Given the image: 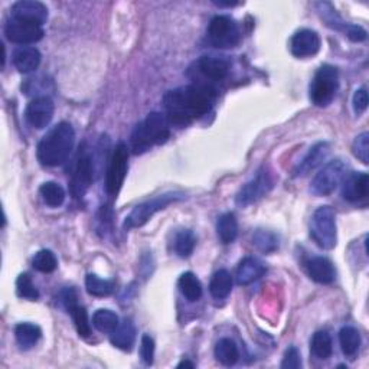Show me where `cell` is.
Here are the masks:
<instances>
[{"label":"cell","mask_w":369,"mask_h":369,"mask_svg":"<svg viewBox=\"0 0 369 369\" xmlns=\"http://www.w3.org/2000/svg\"><path fill=\"white\" fill-rule=\"evenodd\" d=\"M86 289L94 297H109L116 290V283L113 280L100 278L95 274H88L86 278Z\"/></svg>","instance_id":"obj_32"},{"label":"cell","mask_w":369,"mask_h":369,"mask_svg":"<svg viewBox=\"0 0 369 369\" xmlns=\"http://www.w3.org/2000/svg\"><path fill=\"white\" fill-rule=\"evenodd\" d=\"M120 324L118 316L109 311V309H100L93 315V326L101 333H113Z\"/></svg>","instance_id":"obj_30"},{"label":"cell","mask_w":369,"mask_h":369,"mask_svg":"<svg viewBox=\"0 0 369 369\" xmlns=\"http://www.w3.org/2000/svg\"><path fill=\"white\" fill-rule=\"evenodd\" d=\"M140 356H141V361L146 365H152L155 361V340L149 335L141 336Z\"/></svg>","instance_id":"obj_39"},{"label":"cell","mask_w":369,"mask_h":369,"mask_svg":"<svg viewBox=\"0 0 369 369\" xmlns=\"http://www.w3.org/2000/svg\"><path fill=\"white\" fill-rule=\"evenodd\" d=\"M214 5L219 8H233V6H237L238 3L237 2H214Z\"/></svg>","instance_id":"obj_43"},{"label":"cell","mask_w":369,"mask_h":369,"mask_svg":"<svg viewBox=\"0 0 369 369\" xmlns=\"http://www.w3.org/2000/svg\"><path fill=\"white\" fill-rule=\"evenodd\" d=\"M215 98L217 90L207 83L192 84L169 91L163 98L169 125L179 129L189 126L194 120L210 113Z\"/></svg>","instance_id":"obj_1"},{"label":"cell","mask_w":369,"mask_h":369,"mask_svg":"<svg viewBox=\"0 0 369 369\" xmlns=\"http://www.w3.org/2000/svg\"><path fill=\"white\" fill-rule=\"evenodd\" d=\"M12 61L19 72L29 74L38 70L40 64V52L35 47H19L13 51Z\"/></svg>","instance_id":"obj_22"},{"label":"cell","mask_w":369,"mask_h":369,"mask_svg":"<svg viewBox=\"0 0 369 369\" xmlns=\"http://www.w3.org/2000/svg\"><path fill=\"white\" fill-rule=\"evenodd\" d=\"M343 32L347 38L354 40V42H362V40L366 39V31L358 25H346Z\"/></svg>","instance_id":"obj_42"},{"label":"cell","mask_w":369,"mask_h":369,"mask_svg":"<svg viewBox=\"0 0 369 369\" xmlns=\"http://www.w3.org/2000/svg\"><path fill=\"white\" fill-rule=\"evenodd\" d=\"M10 17L31 20L44 26L48 20V8L36 0H19L10 9Z\"/></svg>","instance_id":"obj_16"},{"label":"cell","mask_w":369,"mask_h":369,"mask_svg":"<svg viewBox=\"0 0 369 369\" xmlns=\"http://www.w3.org/2000/svg\"><path fill=\"white\" fill-rule=\"evenodd\" d=\"M63 301L65 309L71 315L74 324L77 327V332L79 336L88 338L91 335V324L88 320V313L86 311V307L78 304V297L74 289H65L63 292Z\"/></svg>","instance_id":"obj_14"},{"label":"cell","mask_w":369,"mask_h":369,"mask_svg":"<svg viewBox=\"0 0 369 369\" xmlns=\"http://www.w3.org/2000/svg\"><path fill=\"white\" fill-rule=\"evenodd\" d=\"M253 244L256 245V249L264 254H272L274 253L278 245L280 240L277 234L267 231V230H257L253 235Z\"/></svg>","instance_id":"obj_34"},{"label":"cell","mask_w":369,"mask_h":369,"mask_svg":"<svg viewBox=\"0 0 369 369\" xmlns=\"http://www.w3.org/2000/svg\"><path fill=\"white\" fill-rule=\"evenodd\" d=\"M54 111H55L54 101L47 95H39L35 97L26 106L25 118L31 127L42 130L51 123Z\"/></svg>","instance_id":"obj_13"},{"label":"cell","mask_w":369,"mask_h":369,"mask_svg":"<svg viewBox=\"0 0 369 369\" xmlns=\"http://www.w3.org/2000/svg\"><path fill=\"white\" fill-rule=\"evenodd\" d=\"M233 290V276L227 270H219L212 276L210 283V292L214 299H227Z\"/></svg>","instance_id":"obj_27"},{"label":"cell","mask_w":369,"mask_h":369,"mask_svg":"<svg viewBox=\"0 0 369 369\" xmlns=\"http://www.w3.org/2000/svg\"><path fill=\"white\" fill-rule=\"evenodd\" d=\"M16 293L19 297L28 299V300H38L39 299V292L36 289V285L33 284L32 278L29 274L24 273L20 274L16 280Z\"/></svg>","instance_id":"obj_37"},{"label":"cell","mask_w":369,"mask_h":369,"mask_svg":"<svg viewBox=\"0 0 369 369\" xmlns=\"http://www.w3.org/2000/svg\"><path fill=\"white\" fill-rule=\"evenodd\" d=\"M265 272H267V269H265V265L260 260L254 257H245L238 264L237 283L240 285H249L261 278Z\"/></svg>","instance_id":"obj_21"},{"label":"cell","mask_w":369,"mask_h":369,"mask_svg":"<svg viewBox=\"0 0 369 369\" xmlns=\"http://www.w3.org/2000/svg\"><path fill=\"white\" fill-rule=\"evenodd\" d=\"M136 340V327L132 320L126 319L123 323L118 324L117 329L111 333L110 342L118 347L121 351H132V347Z\"/></svg>","instance_id":"obj_23"},{"label":"cell","mask_w":369,"mask_h":369,"mask_svg":"<svg viewBox=\"0 0 369 369\" xmlns=\"http://www.w3.org/2000/svg\"><path fill=\"white\" fill-rule=\"evenodd\" d=\"M230 61L223 56L205 55L196 61L198 72L207 79L222 81L230 74Z\"/></svg>","instance_id":"obj_17"},{"label":"cell","mask_w":369,"mask_h":369,"mask_svg":"<svg viewBox=\"0 0 369 369\" xmlns=\"http://www.w3.org/2000/svg\"><path fill=\"white\" fill-rule=\"evenodd\" d=\"M340 350L345 356L354 358L361 347V335L352 326H345L339 332Z\"/></svg>","instance_id":"obj_26"},{"label":"cell","mask_w":369,"mask_h":369,"mask_svg":"<svg viewBox=\"0 0 369 369\" xmlns=\"http://www.w3.org/2000/svg\"><path fill=\"white\" fill-rule=\"evenodd\" d=\"M178 285L183 297L189 301H198L202 297V284L199 278L191 272L183 273L180 276Z\"/></svg>","instance_id":"obj_28"},{"label":"cell","mask_w":369,"mask_h":369,"mask_svg":"<svg viewBox=\"0 0 369 369\" xmlns=\"http://www.w3.org/2000/svg\"><path fill=\"white\" fill-rule=\"evenodd\" d=\"M5 35L12 44L26 47L39 42L44 38L45 31L42 25L31 22V20L9 17L5 26Z\"/></svg>","instance_id":"obj_9"},{"label":"cell","mask_w":369,"mask_h":369,"mask_svg":"<svg viewBox=\"0 0 369 369\" xmlns=\"http://www.w3.org/2000/svg\"><path fill=\"white\" fill-rule=\"evenodd\" d=\"M352 104H354V110L358 116H361L362 113L366 111L368 109V93L366 88H361L354 94V100H352Z\"/></svg>","instance_id":"obj_41"},{"label":"cell","mask_w":369,"mask_h":369,"mask_svg":"<svg viewBox=\"0 0 369 369\" xmlns=\"http://www.w3.org/2000/svg\"><path fill=\"white\" fill-rule=\"evenodd\" d=\"M195 365L192 363V362H189V361H183V362H180L179 365H178V368L180 369V368H194Z\"/></svg>","instance_id":"obj_44"},{"label":"cell","mask_w":369,"mask_h":369,"mask_svg":"<svg viewBox=\"0 0 369 369\" xmlns=\"http://www.w3.org/2000/svg\"><path fill=\"white\" fill-rule=\"evenodd\" d=\"M93 180H94V163L91 160V156L87 152H84L78 156L72 171L71 183H70L72 196L75 199H83L93 184Z\"/></svg>","instance_id":"obj_11"},{"label":"cell","mask_w":369,"mask_h":369,"mask_svg":"<svg viewBox=\"0 0 369 369\" xmlns=\"http://www.w3.org/2000/svg\"><path fill=\"white\" fill-rule=\"evenodd\" d=\"M331 153V148L326 141H320L317 145H315L309 153L306 155V157L300 162V165L295 171V176H304L307 173H311L315 171L317 166H320L322 163L327 159Z\"/></svg>","instance_id":"obj_20"},{"label":"cell","mask_w":369,"mask_h":369,"mask_svg":"<svg viewBox=\"0 0 369 369\" xmlns=\"http://www.w3.org/2000/svg\"><path fill=\"white\" fill-rule=\"evenodd\" d=\"M345 165L342 160H332L319 171L312 182V192L317 196H327L335 192L345 178Z\"/></svg>","instance_id":"obj_10"},{"label":"cell","mask_w":369,"mask_h":369,"mask_svg":"<svg viewBox=\"0 0 369 369\" xmlns=\"http://www.w3.org/2000/svg\"><path fill=\"white\" fill-rule=\"evenodd\" d=\"M311 350L316 358L329 359L332 356V352H333V343H332L331 335L324 331L316 332L312 338Z\"/></svg>","instance_id":"obj_33"},{"label":"cell","mask_w":369,"mask_h":369,"mask_svg":"<svg viewBox=\"0 0 369 369\" xmlns=\"http://www.w3.org/2000/svg\"><path fill=\"white\" fill-rule=\"evenodd\" d=\"M342 184V196L347 202H359L368 196L369 184H368V173L365 172H354L343 178Z\"/></svg>","instance_id":"obj_18"},{"label":"cell","mask_w":369,"mask_h":369,"mask_svg":"<svg viewBox=\"0 0 369 369\" xmlns=\"http://www.w3.org/2000/svg\"><path fill=\"white\" fill-rule=\"evenodd\" d=\"M210 42L219 49L235 48L241 40V32L235 20L227 15L215 16L208 26Z\"/></svg>","instance_id":"obj_7"},{"label":"cell","mask_w":369,"mask_h":369,"mask_svg":"<svg viewBox=\"0 0 369 369\" xmlns=\"http://www.w3.org/2000/svg\"><path fill=\"white\" fill-rule=\"evenodd\" d=\"M311 237L322 250H332L338 242L336 215L331 207H320L311 221Z\"/></svg>","instance_id":"obj_5"},{"label":"cell","mask_w":369,"mask_h":369,"mask_svg":"<svg viewBox=\"0 0 369 369\" xmlns=\"http://www.w3.org/2000/svg\"><path fill=\"white\" fill-rule=\"evenodd\" d=\"M75 145V132L67 121L59 123L40 139L36 156L40 165L55 168L68 160Z\"/></svg>","instance_id":"obj_2"},{"label":"cell","mask_w":369,"mask_h":369,"mask_svg":"<svg viewBox=\"0 0 369 369\" xmlns=\"http://www.w3.org/2000/svg\"><path fill=\"white\" fill-rule=\"evenodd\" d=\"M354 155L363 163V165H368L369 162V134L361 133L352 145Z\"/></svg>","instance_id":"obj_38"},{"label":"cell","mask_w":369,"mask_h":369,"mask_svg":"<svg viewBox=\"0 0 369 369\" xmlns=\"http://www.w3.org/2000/svg\"><path fill=\"white\" fill-rule=\"evenodd\" d=\"M15 338L17 345L22 347V350L28 351L42 338V331H40L39 326L33 323H19L15 327Z\"/></svg>","instance_id":"obj_24"},{"label":"cell","mask_w":369,"mask_h":369,"mask_svg":"<svg viewBox=\"0 0 369 369\" xmlns=\"http://www.w3.org/2000/svg\"><path fill=\"white\" fill-rule=\"evenodd\" d=\"M281 368L283 369H299V368H301V356L295 346L289 347V350L285 351V355H284L283 362H281Z\"/></svg>","instance_id":"obj_40"},{"label":"cell","mask_w":369,"mask_h":369,"mask_svg":"<svg viewBox=\"0 0 369 369\" xmlns=\"http://www.w3.org/2000/svg\"><path fill=\"white\" fill-rule=\"evenodd\" d=\"M217 233L222 244H233L238 237V221L233 212H227L218 218Z\"/></svg>","instance_id":"obj_25"},{"label":"cell","mask_w":369,"mask_h":369,"mask_svg":"<svg viewBox=\"0 0 369 369\" xmlns=\"http://www.w3.org/2000/svg\"><path fill=\"white\" fill-rule=\"evenodd\" d=\"M273 183V178L267 171H258V173L240 189L235 199L237 205H240V207H249V205L257 202L272 191Z\"/></svg>","instance_id":"obj_12"},{"label":"cell","mask_w":369,"mask_h":369,"mask_svg":"<svg viewBox=\"0 0 369 369\" xmlns=\"http://www.w3.org/2000/svg\"><path fill=\"white\" fill-rule=\"evenodd\" d=\"M339 90V74L332 65H322L311 84V100L317 107H327Z\"/></svg>","instance_id":"obj_6"},{"label":"cell","mask_w":369,"mask_h":369,"mask_svg":"<svg viewBox=\"0 0 369 369\" xmlns=\"http://www.w3.org/2000/svg\"><path fill=\"white\" fill-rule=\"evenodd\" d=\"M173 245H175V253L180 258H188L195 250L196 237L191 230H182L176 234Z\"/></svg>","instance_id":"obj_35"},{"label":"cell","mask_w":369,"mask_h":369,"mask_svg":"<svg viewBox=\"0 0 369 369\" xmlns=\"http://www.w3.org/2000/svg\"><path fill=\"white\" fill-rule=\"evenodd\" d=\"M32 265H33V269L38 270L39 273L49 274L56 270L58 260L51 250H40L33 256Z\"/></svg>","instance_id":"obj_36"},{"label":"cell","mask_w":369,"mask_h":369,"mask_svg":"<svg viewBox=\"0 0 369 369\" xmlns=\"http://www.w3.org/2000/svg\"><path fill=\"white\" fill-rule=\"evenodd\" d=\"M169 121L165 114L150 113L134 127L130 137V148L134 155H143L155 146L166 143L171 137Z\"/></svg>","instance_id":"obj_3"},{"label":"cell","mask_w":369,"mask_h":369,"mask_svg":"<svg viewBox=\"0 0 369 369\" xmlns=\"http://www.w3.org/2000/svg\"><path fill=\"white\" fill-rule=\"evenodd\" d=\"M129 171V148L126 143L120 141L114 148L110 165L106 175V191L110 196L117 198L123 183L127 176Z\"/></svg>","instance_id":"obj_8"},{"label":"cell","mask_w":369,"mask_h":369,"mask_svg":"<svg viewBox=\"0 0 369 369\" xmlns=\"http://www.w3.org/2000/svg\"><path fill=\"white\" fill-rule=\"evenodd\" d=\"M320 36L312 29L297 31L290 40V51L296 58L315 56L320 49Z\"/></svg>","instance_id":"obj_15"},{"label":"cell","mask_w":369,"mask_h":369,"mask_svg":"<svg viewBox=\"0 0 369 369\" xmlns=\"http://www.w3.org/2000/svg\"><path fill=\"white\" fill-rule=\"evenodd\" d=\"M307 273L319 284H332L336 278L333 262L326 257H313L307 262Z\"/></svg>","instance_id":"obj_19"},{"label":"cell","mask_w":369,"mask_h":369,"mask_svg":"<svg viewBox=\"0 0 369 369\" xmlns=\"http://www.w3.org/2000/svg\"><path fill=\"white\" fill-rule=\"evenodd\" d=\"M182 199H184V194L175 191V192H166L163 195H159V196H155L152 199L141 202L130 212V215L126 218L123 227H125L126 231L143 227V225H145L155 214L166 210L171 203L179 202Z\"/></svg>","instance_id":"obj_4"},{"label":"cell","mask_w":369,"mask_h":369,"mask_svg":"<svg viewBox=\"0 0 369 369\" xmlns=\"http://www.w3.org/2000/svg\"><path fill=\"white\" fill-rule=\"evenodd\" d=\"M39 194L42 196V201L51 208H58L65 201V191L56 182H45L39 188Z\"/></svg>","instance_id":"obj_31"},{"label":"cell","mask_w":369,"mask_h":369,"mask_svg":"<svg viewBox=\"0 0 369 369\" xmlns=\"http://www.w3.org/2000/svg\"><path fill=\"white\" fill-rule=\"evenodd\" d=\"M215 358L225 366H233L238 362L240 352L234 340L223 338L215 346Z\"/></svg>","instance_id":"obj_29"}]
</instances>
